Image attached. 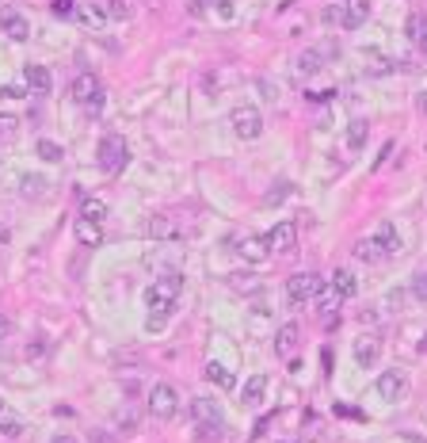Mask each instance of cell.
Wrapping results in <instances>:
<instances>
[{
	"label": "cell",
	"mask_w": 427,
	"mask_h": 443,
	"mask_svg": "<svg viewBox=\"0 0 427 443\" xmlns=\"http://www.w3.org/2000/svg\"><path fill=\"white\" fill-rule=\"evenodd\" d=\"M179 290H184V279L179 276H160L149 283L145 290V306H149V329H164V321L172 317V309L179 302Z\"/></svg>",
	"instance_id": "obj_1"
},
{
	"label": "cell",
	"mask_w": 427,
	"mask_h": 443,
	"mask_svg": "<svg viewBox=\"0 0 427 443\" xmlns=\"http://www.w3.org/2000/svg\"><path fill=\"white\" fill-rule=\"evenodd\" d=\"M96 165H100L107 176H119L122 168L130 165V146H126L119 134H103L100 149H96Z\"/></svg>",
	"instance_id": "obj_2"
},
{
	"label": "cell",
	"mask_w": 427,
	"mask_h": 443,
	"mask_svg": "<svg viewBox=\"0 0 427 443\" xmlns=\"http://www.w3.org/2000/svg\"><path fill=\"white\" fill-rule=\"evenodd\" d=\"M73 100H77L84 111L100 115L103 111V81L96 77V73H80V77L73 81Z\"/></svg>",
	"instance_id": "obj_3"
},
{
	"label": "cell",
	"mask_w": 427,
	"mask_h": 443,
	"mask_svg": "<svg viewBox=\"0 0 427 443\" xmlns=\"http://www.w3.org/2000/svg\"><path fill=\"white\" fill-rule=\"evenodd\" d=\"M320 287H325V279L317 276V271H298V276L287 279V298L294 306H306V302H317Z\"/></svg>",
	"instance_id": "obj_4"
},
{
	"label": "cell",
	"mask_w": 427,
	"mask_h": 443,
	"mask_svg": "<svg viewBox=\"0 0 427 443\" xmlns=\"http://www.w3.org/2000/svg\"><path fill=\"white\" fill-rule=\"evenodd\" d=\"M179 409V394L172 382H157L153 390H149V413H153L157 420H172Z\"/></svg>",
	"instance_id": "obj_5"
},
{
	"label": "cell",
	"mask_w": 427,
	"mask_h": 443,
	"mask_svg": "<svg viewBox=\"0 0 427 443\" xmlns=\"http://www.w3.org/2000/svg\"><path fill=\"white\" fill-rule=\"evenodd\" d=\"M229 126H233V134H236V138H244V141H252V138H260V134H263V119H260V111L248 107V103H241V107H233V111H229Z\"/></svg>",
	"instance_id": "obj_6"
},
{
	"label": "cell",
	"mask_w": 427,
	"mask_h": 443,
	"mask_svg": "<svg viewBox=\"0 0 427 443\" xmlns=\"http://www.w3.org/2000/svg\"><path fill=\"white\" fill-rule=\"evenodd\" d=\"M267 244H271V252H279V256H290V252L298 249V225H294L290 218L275 222V230L267 233Z\"/></svg>",
	"instance_id": "obj_7"
},
{
	"label": "cell",
	"mask_w": 427,
	"mask_h": 443,
	"mask_svg": "<svg viewBox=\"0 0 427 443\" xmlns=\"http://www.w3.org/2000/svg\"><path fill=\"white\" fill-rule=\"evenodd\" d=\"M366 16H370V4H366V0H344V4H336V20H332V23L355 31V27L366 23Z\"/></svg>",
	"instance_id": "obj_8"
},
{
	"label": "cell",
	"mask_w": 427,
	"mask_h": 443,
	"mask_svg": "<svg viewBox=\"0 0 427 443\" xmlns=\"http://www.w3.org/2000/svg\"><path fill=\"white\" fill-rule=\"evenodd\" d=\"M191 413H195V420L203 424L206 436H210V432H222V405H217V401L195 398V401H191Z\"/></svg>",
	"instance_id": "obj_9"
},
{
	"label": "cell",
	"mask_w": 427,
	"mask_h": 443,
	"mask_svg": "<svg viewBox=\"0 0 427 443\" xmlns=\"http://www.w3.org/2000/svg\"><path fill=\"white\" fill-rule=\"evenodd\" d=\"M0 31L8 35L12 42H27V35H31V23L23 20L16 8H0Z\"/></svg>",
	"instance_id": "obj_10"
},
{
	"label": "cell",
	"mask_w": 427,
	"mask_h": 443,
	"mask_svg": "<svg viewBox=\"0 0 427 443\" xmlns=\"http://www.w3.org/2000/svg\"><path fill=\"white\" fill-rule=\"evenodd\" d=\"M23 81H27L31 96H50V88H54V77L46 65H23Z\"/></svg>",
	"instance_id": "obj_11"
},
{
	"label": "cell",
	"mask_w": 427,
	"mask_h": 443,
	"mask_svg": "<svg viewBox=\"0 0 427 443\" xmlns=\"http://www.w3.org/2000/svg\"><path fill=\"white\" fill-rule=\"evenodd\" d=\"M404 390H408V382H404L401 371H382L378 374V394H382V401H401Z\"/></svg>",
	"instance_id": "obj_12"
},
{
	"label": "cell",
	"mask_w": 427,
	"mask_h": 443,
	"mask_svg": "<svg viewBox=\"0 0 427 443\" xmlns=\"http://www.w3.org/2000/svg\"><path fill=\"white\" fill-rule=\"evenodd\" d=\"M77 16H80L84 27H96V31L107 23V8H103V0H80V4H77Z\"/></svg>",
	"instance_id": "obj_13"
},
{
	"label": "cell",
	"mask_w": 427,
	"mask_h": 443,
	"mask_svg": "<svg viewBox=\"0 0 427 443\" xmlns=\"http://www.w3.org/2000/svg\"><path fill=\"white\" fill-rule=\"evenodd\" d=\"M236 252H241L248 264H263L271 256V244H267V237H244L241 244H236Z\"/></svg>",
	"instance_id": "obj_14"
},
{
	"label": "cell",
	"mask_w": 427,
	"mask_h": 443,
	"mask_svg": "<svg viewBox=\"0 0 427 443\" xmlns=\"http://www.w3.org/2000/svg\"><path fill=\"white\" fill-rule=\"evenodd\" d=\"M378 355H382V341H378V336H359L355 341V363L359 367H374Z\"/></svg>",
	"instance_id": "obj_15"
},
{
	"label": "cell",
	"mask_w": 427,
	"mask_h": 443,
	"mask_svg": "<svg viewBox=\"0 0 427 443\" xmlns=\"http://www.w3.org/2000/svg\"><path fill=\"white\" fill-rule=\"evenodd\" d=\"M374 241L382 244L385 256H397V252H401V233H397L393 222H382V225H378V230H374Z\"/></svg>",
	"instance_id": "obj_16"
},
{
	"label": "cell",
	"mask_w": 427,
	"mask_h": 443,
	"mask_svg": "<svg viewBox=\"0 0 427 443\" xmlns=\"http://www.w3.org/2000/svg\"><path fill=\"white\" fill-rule=\"evenodd\" d=\"M294 348H298V325H282L279 329V336H275V355H282V360H290L294 355Z\"/></svg>",
	"instance_id": "obj_17"
},
{
	"label": "cell",
	"mask_w": 427,
	"mask_h": 443,
	"mask_svg": "<svg viewBox=\"0 0 427 443\" xmlns=\"http://www.w3.org/2000/svg\"><path fill=\"white\" fill-rule=\"evenodd\" d=\"M77 241L84 244V249H96V244L103 241V225L92 222V218H77Z\"/></svg>",
	"instance_id": "obj_18"
},
{
	"label": "cell",
	"mask_w": 427,
	"mask_h": 443,
	"mask_svg": "<svg viewBox=\"0 0 427 443\" xmlns=\"http://www.w3.org/2000/svg\"><path fill=\"white\" fill-rule=\"evenodd\" d=\"M332 287H336V295L339 298H355V290H359V283H355V271H347V268H336L332 271Z\"/></svg>",
	"instance_id": "obj_19"
},
{
	"label": "cell",
	"mask_w": 427,
	"mask_h": 443,
	"mask_svg": "<svg viewBox=\"0 0 427 443\" xmlns=\"http://www.w3.org/2000/svg\"><path fill=\"white\" fill-rule=\"evenodd\" d=\"M206 382H214L217 386V390H233V386H236V379H233V371H229V367H222V363H206Z\"/></svg>",
	"instance_id": "obj_20"
},
{
	"label": "cell",
	"mask_w": 427,
	"mask_h": 443,
	"mask_svg": "<svg viewBox=\"0 0 427 443\" xmlns=\"http://www.w3.org/2000/svg\"><path fill=\"white\" fill-rule=\"evenodd\" d=\"M366 138H370V122L366 119H351V126H347V149L351 153H359V149L366 146Z\"/></svg>",
	"instance_id": "obj_21"
},
{
	"label": "cell",
	"mask_w": 427,
	"mask_h": 443,
	"mask_svg": "<svg viewBox=\"0 0 427 443\" xmlns=\"http://www.w3.org/2000/svg\"><path fill=\"white\" fill-rule=\"evenodd\" d=\"M263 390H267V374H252V379L244 382L241 401H244V405H260V401H263Z\"/></svg>",
	"instance_id": "obj_22"
},
{
	"label": "cell",
	"mask_w": 427,
	"mask_h": 443,
	"mask_svg": "<svg viewBox=\"0 0 427 443\" xmlns=\"http://www.w3.org/2000/svg\"><path fill=\"white\" fill-rule=\"evenodd\" d=\"M355 256L366 260V264H378V260H385V252H382V244H378L374 237H363L355 244Z\"/></svg>",
	"instance_id": "obj_23"
},
{
	"label": "cell",
	"mask_w": 427,
	"mask_h": 443,
	"mask_svg": "<svg viewBox=\"0 0 427 443\" xmlns=\"http://www.w3.org/2000/svg\"><path fill=\"white\" fill-rule=\"evenodd\" d=\"M35 153H39L42 157V161H61V157H65V149L58 146V141H50V138H39V141H35Z\"/></svg>",
	"instance_id": "obj_24"
},
{
	"label": "cell",
	"mask_w": 427,
	"mask_h": 443,
	"mask_svg": "<svg viewBox=\"0 0 427 443\" xmlns=\"http://www.w3.org/2000/svg\"><path fill=\"white\" fill-rule=\"evenodd\" d=\"M404 35H408L412 42H420L423 35H427V16H423V12H412V16H408V23H404Z\"/></svg>",
	"instance_id": "obj_25"
},
{
	"label": "cell",
	"mask_w": 427,
	"mask_h": 443,
	"mask_svg": "<svg viewBox=\"0 0 427 443\" xmlns=\"http://www.w3.org/2000/svg\"><path fill=\"white\" fill-rule=\"evenodd\" d=\"M80 218L103 222V218H107V203H103V199H84L80 203Z\"/></svg>",
	"instance_id": "obj_26"
},
{
	"label": "cell",
	"mask_w": 427,
	"mask_h": 443,
	"mask_svg": "<svg viewBox=\"0 0 427 443\" xmlns=\"http://www.w3.org/2000/svg\"><path fill=\"white\" fill-rule=\"evenodd\" d=\"M298 73H301V77H313V73H320V54H317V50L298 54Z\"/></svg>",
	"instance_id": "obj_27"
},
{
	"label": "cell",
	"mask_w": 427,
	"mask_h": 443,
	"mask_svg": "<svg viewBox=\"0 0 427 443\" xmlns=\"http://www.w3.org/2000/svg\"><path fill=\"white\" fill-rule=\"evenodd\" d=\"M20 432H23L20 420H16V417H4V413H0V436H4V439H16Z\"/></svg>",
	"instance_id": "obj_28"
},
{
	"label": "cell",
	"mask_w": 427,
	"mask_h": 443,
	"mask_svg": "<svg viewBox=\"0 0 427 443\" xmlns=\"http://www.w3.org/2000/svg\"><path fill=\"white\" fill-rule=\"evenodd\" d=\"M20 187H23V195H42L46 180H42V176H23V180H20Z\"/></svg>",
	"instance_id": "obj_29"
},
{
	"label": "cell",
	"mask_w": 427,
	"mask_h": 443,
	"mask_svg": "<svg viewBox=\"0 0 427 443\" xmlns=\"http://www.w3.org/2000/svg\"><path fill=\"white\" fill-rule=\"evenodd\" d=\"M103 8H107V20H126V4L122 0H103Z\"/></svg>",
	"instance_id": "obj_30"
},
{
	"label": "cell",
	"mask_w": 427,
	"mask_h": 443,
	"mask_svg": "<svg viewBox=\"0 0 427 443\" xmlns=\"http://www.w3.org/2000/svg\"><path fill=\"white\" fill-rule=\"evenodd\" d=\"M23 96H31L23 84H4V88H0V100H23Z\"/></svg>",
	"instance_id": "obj_31"
},
{
	"label": "cell",
	"mask_w": 427,
	"mask_h": 443,
	"mask_svg": "<svg viewBox=\"0 0 427 443\" xmlns=\"http://www.w3.org/2000/svg\"><path fill=\"white\" fill-rule=\"evenodd\" d=\"M412 295L420 298V302H427V271H420V276H412Z\"/></svg>",
	"instance_id": "obj_32"
},
{
	"label": "cell",
	"mask_w": 427,
	"mask_h": 443,
	"mask_svg": "<svg viewBox=\"0 0 427 443\" xmlns=\"http://www.w3.org/2000/svg\"><path fill=\"white\" fill-rule=\"evenodd\" d=\"M16 126H20V122H16V115H0V138H12Z\"/></svg>",
	"instance_id": "obj_33"
},
{
	"label": "cell",
	"mask_w": 427,
	"mask_h": 443,
	"mask_svg": "<svg viewBox=\"0 0 427 443\" xmlns=\"http://www.w3.org/2000/svg\"><path fill=\"white\" fill-rule=\"evenodd\" d=\"M77 12V0H54V16H73Z\"/></svg>",
	"instance_id": "obj_34"
},
{
	"label": "cell",
	"mask_w": 427,
	"mask_h": 443,
	"mask_svg": "<svg viewBox=\"0 0 427 443\" xmlns=\"http://www.w3.org/2000/svg\"><path fill=\"white\" fill-rule=\"evenodd\" d=\"M275 187H279V191H271V195H267V203H282V199L290 195V184L282 180V184H275Z\"/></svg>",
	"instance_id": "obj_35"
},
{
	"label": "cell",
	"mask_w": 427,
	"mask_h": 443,
	"mask_svg": "<svg viewBox=\"0 0 427 443\" xmlns=\"http://www.w3.org/2000/svg\"><path fill=\"white\" fill-rule=\"evenodd\" d=\"M389 157H393V141H385V146H382V157L374 161V168H382V165L389 161Z\"/></svg>",
	"instance_id": "obj_36"
},
{
	"label": "cell",
	"mask_w": 427,
	"mask_h": 443,
	"mask_svg": "<svg viewBox=\"0 0 427 443\" xmlns=\"http://www.w3.org/2000/svg\"><path fill=\"white\" fill-rule=\"evenodd\" d=\"M8 241H12V230H8V222H0V249H4Z\"/></svg>",
	"instance_id": "obj_37"
},
{
	"label": "cell",
	"mask_w": 427,
	"mask_h": 443,
	"mask_svg": "<svg viewBox=\"0 0 427 443\" xmlns=\"http://www.w3.org/2000/svg\"><path fill=\"white\" fill-rule=\"evenodd\" d=\"M8 333H12V321H8V317H4V314H0V341H4V336H8Z\"/></svg>",
	"instance_id": "obj_38"
},
{
	"label": "cell",
	"mask_w": 427,
	"mask_h": 443,
	"mask_svg": "<svg viewBox=\"0 0 427 443\" xmlns=\"http://www.w3.org/2000/svg\"><path fill=\"white\" fill-rule=\"evenodd\" d=\"M420 111H423V115H427V88L420 92Z\"/></svg>",
	"instance_id": "obj_39"
},
{
	"label": "cell",
	"mask_w": 427,
	"mask_h": 443,
	"mask_svg": "<svg viewBox=\"0 0 427 443\" xmlns=\"http://www.w3.org/2000/svg\"><path fill=\"white\" fill-rule=\"evenodd\" d=\"M420 352H423V355H427V333H423V336H420Z\"/></svg>",
	"instance_id": "obj_40"
},
{
	"label": "cell",
	"mask_w": 427,
	"mask_h": 443,
	"mask_svg": "<svg viewBox=\"0 0 427 443\" xmlns=\"http://www.w3.org/2000/svg\"><path fill=\"white\" fill-rule=\"evenodd\" d=\"M416 46H420V50L427 54V35H423V39H420V42H416Z\"/></svg>",
	"instance_id": "obj_41"
},
{
	"label": "cell",
	"mask_w": 427,
	"mask_h": 443,
	"mask_svg": "<svg viewBox=\"0 0 427 443\" xmlns=\"http://www.w3.org/2000/svg\"><path fill=\"white\" fill-rule=\"evenodd\" d=\"M54 443H77V439H69V436H58V439H54Z\"/></svg>",
	"instance_id": "obj_42"
},
{
	"label": "cell",
	"mask_w": 427,
	"mask_h": 443,
	"mask_svg": "<svg viewBox=\"0 0 427 443\" xmlns=\"http://www.w3.org/2000/svg\"><path fill=\"white\" fill-rule=\"evenodd\" d=\"M0 413H4V405H0Z\"/></svg>",
	"instance_id": "obj_43"
}]
</instances>
